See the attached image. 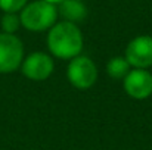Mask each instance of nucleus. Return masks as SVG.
Wrapping results in <instances>:
<instances>
[{
  "mask_svg": "<svg viewBox=\"0 0 152 150\" xmlns=\"http://www.w3.org/2000/svg\"><path fill=\"white\" fill-rule=\"evenodd\" d=\"M48 46L52 54L59 59H72L83 49V36L80 28L68 21L55 24L48 36Z\"/></svg>",
  "mask_w": 152,
  "mask_h": 150,
  "instance_id": "1",
  "label": "nucleus"
},
{
  "mask_svg": "<svg viewBox=\"0 0 152 150\" xmlns=\"http://www.w3.org/2000/svg\"><path fill=\"white\" fill-rule=\"evenodd\" d=\"M56 7L45 0H36L25 4L21 10V25L30 31H45L50 28L56 22Z\"/></svg>",
  "mask_w": 152,
  "mask_h": 150,
  "instance_id": "2",
  "label": "nucleus"
},
{
  "mask_svg": "<svg viewBox=\"0 0 152 150\" xmlns=\"http://www.w3.org/2000/svg\"><path fill=\"white\" fill-rule=\"evenodd\" d=\"M24 57L21 40L13 34H0V74H9L19 68Z\"/></svg>",
  "mask_w": 152,
  "mask_h": 150,
  "instance_id": "3",
  "label": "nucleus"
},
{
  "mask_svg": "<svg viewBox=\"0 0 152 150\" xmlns=\"http://www.w3.org/2000/svg\"><path fill=\"white\" fill-rule=\"evenodd\" d=\"M69 83L81 90L92 87L98 78V69L92 59L87 56H75L72 57L68 71H66Z\"/></svg>",
  "mask_w": 152,
  "mask_h": 150,
  "instance_id": "4",
  "label": "nucleus"
},
{
  "mask_svg": "<svg viewBox=\"0 0 152 150\" xmlns=\"http://www.w3.org/2000/svg\"><path fill=\"white\" fill-rule=\"evenodd\" d=\"M126 60L129 65L143 69L152 65V37L140 36L132 40L126 49Z\"/></svg>",
  "mask_w": 152,
  "mask_h": 150,
  "instance_id": "5",
  "label": "nucleus"
},
{
  "mask_svg": "<svg viewBox=\"0 0 152 150\" xmlns=\"http://www.w3.org/2000/svg\"><path fill=\"white\" fill-rule=\"evenodd\" d=\"M22 74L34 81H43L49 78L53 71V60L50 56L42 51L31 53L22 62Z\"/></svg>",
  "mask_w": 152,
  "mask_h": 150,
  "instance_id": "6",
  "label": "nucleus"
},
{
  "mask_svg": "<svg viewBox=\"0 0 152 150\" xmlns=\"http://www.w3.org/2000/svg\"><path fill=\"white\" fill-rule=\"evenodd\" d=\"M124 90L134 99H146L152 94V75L145 69L130 71L124 77Z\"/></svg>",
  "mask_w": 152,
  "mask_h": 150,
  "instance_id": "7",
  "label": "nucleus"
},
{
  "mask_svg": "<svg viewBox=\"0 0 152 150\" xmlns=\"http://www.w3.org/2000/svg\"><path fill=\"white\" fill-rule=\"evenodd\" d=\"M61 16L68 22H81L87 16V7L81 0H65L59 6Z\"/></svg>",
  "mask_w": 152,
  "mask_h": 150,
  "instance_id": "8",
  "label": "nucleus"
},
{
  "mask_svg": "<svg viewBox=\"0 0 152 150\" xmlns=\"http://www.w3.org/2000/svg\"><path fill=\"white\" fill-rule=\"evenodd\" d=\"M129 62L123 57H114L108 62L106 65V71L109 74L111 78L114 80H124V77L130 72L129 71Z\"/></svg>",
  "mask_w": 152,
  "mask_h": 150,
  "instance_id": "9",
  "label": "nucleus"
},
{
  "mask_svg": "<svg viewBox=\"0 0 152 150\" xmlns=\"http://www.w3.org/2000/svg\"><path fill=\"white\" fill-rule=\"evenodd\" d=\"M21 25V19L16 13H4L1 18V28L6 34H13Z\"/></svg>",
  "mask_w": 152,
  "mask_h": 150,
  "instance_id": "10",
  "label": "nucleus"
},
{
  "mask_svg": "<svg viewBox=\"0 0 152 150\" xmlns=\"http://www.w3.org/2000/svg\"><path fill=\"white\" fill-rule=\"evenodd\" d=\"M28 0H0V9L4 13H16L25 7Z\"/></svg>",
  "mask_w": 152,
  "mask_h": 150,
  "instance_id": "11",
  "label": "nucleus"
},
{
  "mask_svg": "<svg viewBox=\"0 0 152 150\" xmlns=\"http://www.w3.org/2000/svg\"><path fill=\"white\" fill-rule=\"evenodd\" d=\"M45 1H48V3H50V4H61V3L65 1V0H45Z\"/></svg>",
  "mask_w": 152,
  "mask_h": 150,
  "instance_id": "12",
  "label": "nucleus"
}]
</instances>
